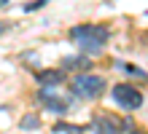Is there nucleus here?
<instances>
[{
	"instance_id": "1",
	"label": "nucleus",
	"mask_w": 148,
	"mask_h": 134,
	"mask_svg": "<svg viewBox=\"0 0 148 134\" xmlns=\"http://www.w3.org/2000/svg\"><path fill=\"white\" fill-rule=\"evenodd\" d=\"M67 40L75 43V48L86 56H100L110 43V27L97 22H81L67 30Z\"/></svg>"
},
{
	"instance_id": "2",
	"label": "nucleus",
	"mask_w": 148,
	"mask_h": 134,
	"mask_svg": "<svg viewBox=\"0 0 148 134\" xmlns=\"http://www.w3.org/2000/svg\"><path fill=\"white\" fill-rule=\"evenodd\" d=\"M67 88H70V97L75 102H97L102 94H105L108 88V80L97 75V73H78L73 75V80L67 83Z\"/></svg>"
},
{
	"instance_id": "3",
	"label": "nucleus",
	"mask_w": 148,
	"mask_h": 134,
	"mask_svg": "<svg viewBox=\"0 0 148 134\" xmlns=\"http://www.w3.org/2000/svg\"><path fill=\"white\" fill-rule=\"evenodd\" d=\"M110 99H113V105H116L119 110L135 113V110H140V107L145 105V94L135 83L124 80V83H116V86L110 88Z\"/></svg>"
},
{
	"instance_id": "4",
	"label": "nucleus",
	"mask_w": 148,
	"mask_h": 134,
	"mask_svg": "<svg viewBox=\"0 0 148 134\" xmlns=\"http://www.w3.org/2000/svg\"><path fill=\"white\" fill-rule=\"evenodd\" d=\"M124 126H127V118H119L116 113H108V110L94 113L89 121V129L94 134H124Z\"/></svg>"
},
{
	"instance_id": "5",
	"label": "nucleus",
	"mask_w": 148,
	"mask_h": 134,
	"mask_svg": "<svg viewBox=\"0 0 148 134\" xmlns=\"http://www.w3.org/2000/svg\"><path fill=\"white\" fill-rule=\"evenodd\" d=\"M35 102L43 107V110L54 113V115H67V113H70V107H73L70 105L73 97H70V99H65L62 94H57V88H38Z\"/></svg>"
},
{
	"instance_id": "6",
	"label": "nucleus",
	"mask_w": 148,
	"mask_h": 134,
	"mask_svg": "<svg viewBox=\"0 0 148 134\" xmlns=\"http://www.w3.org/2000/svg\"><path fill=\"white\" fill-rule=\"evenodd\" d=\"M35 83L38 88H59L62 83H67V73L62 67H43L35 73Z\"/></svg>"
},
{
	"instance_id": "7",
	"label": "nucleus",
	"mask_w": 148,
	"mask_h": 134,
	"mask_svg": "<svg viewBox=\"0 0 148 134\" xmlns=\"http://www.w3.org/2000/svg\"><path fill=\"white\" fill-rule=\"evenodd\" d=\"M59 67H62L65 73H75L78 75V73H89V70L94 67V62H92V56H86V54L78 51V54H73V56H65Z\"/></svg>"
},
{
	"instance_id": "8",
	"label": "nucleus",
	"mask_w": 148,
	"mask_h": 134,
	"mask_svg": "<svg viewBox=\"0 0 148 134\" xmlns=\"http://www.w3.org/2000/svg\"><path fill=\"white\" fill-rule=\"evenodd\" d=\"M113 67L119 70V73H124L127 78H137V80H148V70L132 65V62H124V59H113Z\"/></svg>"
},
{
	"instance_id": "9",
	"label": "nucleus",
	"mask_w": 148,
	"mask_h": 134,
	"mask_svg": "<svg viewBox=\"0 0 148 134\" xmlns=\"http://www.w3.org/2000/svg\"><path fill=\"white\" fill-rule=\"evenodd\" d=\"M89 126H78V123H67V121H57L54 126H51V131L54 134H84Z\"/></svg>"
},
{
	"instance_id": "10",
	"label": "nucleus",
	"mask_w": 148,
	"mask_h": 134,
	"mask_svg": "<svg viewBox=\"0 0 148 134\" xmlns=\"http://www.w3.org/2000/svg\"><path fill=\"white\" fill-rule=\"evenodd\" d=\"M43 126L40 123V115H35V113H27V115H22L19 118V129L22 131H38Z\"/></svg>"
},
{
	"instance_id": "11",
	"label": "nucleus",
	"mask_w": 148,
	"mask_h": 134,
	"mask_svg": "<svg viewBox=\"0 0 148 134\" xmlns=\"http://www.w3.org/2000/svg\"><path fill=\"white\" fill-rule=\"evenodd\" d=\"M124 134H148V129H143L140 123H135L132 118H127V126H124Z\"/></svg>"
},
{
	"instance_id": "12",
	"label": "nucleus",
	"mask_w": 148,
	"mask_h": 134,
	"mask_svg": "<svg viewBox=\"0 0 148 134\" xmlns=\"http://www.w3.org/2000/svg\"><path fill=\"white\" fill-rule=\"evenodd\" d=\"M51 0H32V3H24L22 5V11L24 14H32V11H38V8H43V5H49Z\"/></svg>"
},
{
	"instance_id": "13",
	"label": "nucleus",
	"mask_w": 148,
	"mask_h": 134,
	"mask_svg": "<svg viewBox=\"0 0 148 134\" xmlns=\"http://www.w3.org/2000/svg\"><path fill=\"white\" fill-rule=\"evenodd\" d=\"M11 27H14V24H11V22H3V24H0V35H5V32H8V30H11Z\"/></svg>"
},
{
	"instance_id": "14",
	"label": "nucleus",
	"mask_w": 148,
	"mask_h": 134,
	"mask_svg": "<svg viewBox=\"0 0 148 134\" xmlns=\"http://www.w3.org/2000/svg\"><path fill=\"white\" fill-rule=\"evenodd\" d=\"M5 5H11V0H0V8H5Z\"/></svg>"
}]
</instances>
